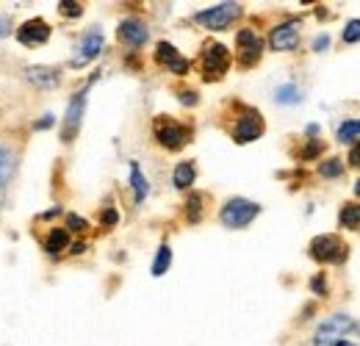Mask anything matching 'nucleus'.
<instances>
[{
	"instance_id": "obj_1",
	"label": "nucleus",
	"mask_w": 360,
	"mask_h": 346,
	"mask_svg": "<svg viewBox=\"0 0 360 346\" xmlns=\"http://www.w3.org/2000/svg\"><path fill=\"white\" fill-rule=\"evenodd\" d=\"M358 333V322L347 313H336L313 336V346H352V338Z\"/></svg>"
},
{
	"instance_id": "obj_2",
	"label": "nucleus",
	"mask_w": 360,
	"mask_h": 346,
	"mask_svg": "<svg viewBox=\"0 0 360 346\" xmlns=\"http://www.w3.org/2000/svg\"><path fill=\"white\" fill-rule=\"evenodd\" d=\"M258 213H261V206H258V203L244 200V197H233V200H227L224 208L219 210V219H222L224 227L241 230V227H247Z\"/></svg>"
},
{
	"instance_id": "obj_3",
	"label": "nucleus",
	"mask_w": 360,
	"mask_h": 346,
	"mask_svg": "<svg viewBox=\"0 0 360 346\" xmlns=\"http://www.w3.org/2000/svg\"><path fill=\"white\" fill-rule=\"evenodd\" d=\"M236 17H241V6L238 3H216L206 11L194 14V22L208 28V31H224Z\"/></svg>"
},
{
	"instance_id": "obj_4",
	"label": "nucleus",
	"mask_w": 360,
	"mask_h": 346,
	"mask_svg": "<svg viewBox=\"0 0 360 346\" xmlns=\"http://www.w3.org/2000/svg\"><path fill=\"white\" fill-rule=\"evenodd\" d=\"M310 258L319 264H338L347 258V244L338 236H316L310 241Z\"/></svg>"
},
{
	"instance_id": "obj_5",
	"label": "nucleus",
	"mask_w": 360,
	"mask_h": 346,
	"mask_svg": "<svg viewBox=\"0 0 360 346\" xmlns=\"http://www.w3.org/2000/svg\"><path fill=\"white\" fill-rule=\"evenodd\" d=\"M103 45H106V39H103V31H97V28H89V31L80 36V42H78V48H75V56L70 59V64H72V67H86L89 62H94V59L100 56Z\"/></svg>"
},
{
	"instance_id": "obj_6",
	"label": "nucleus",
	"mask_w": 360,
	"mask_h": 346,
	"mask_svg": "<svg viewBox=\"0 0 360 346\" xmlns=\"http://www.w3.org/2000/svg\"><path fill=\"white\" fill-rule=\"evenodd\" d=\"M86 94L89 89H80L67 106V114H64V125H62V141H72L80 131V122H83V111H86Z\"/></svg>"
},
{
	"instance_id": "obj_7",
	"label": "nucleus",
	"mask_w": 360,
	"mask_h": 346,
	"mask_svg": "<svg viewBox=\"0 0 360 346\" xmlns=\"http://www.w3.org/2000/svg\"><path fill=\"white\" fill-rule=\"evenodd\" d=\"M230 67V53L224 45H206L203 50V69H206V80H216L222 78Z\"/></svg>"
},
{
	"instance_id": "obj_8",
	"label": "nucleus",
	"mask_w": 360,
	"mask_h": 346,
	"mask_svg": "<svg viewBox=\"0 0 360 346\" xmlns=\"http://www.w3.org/2000/svg\"><path fill=\"white\" fill-rule=\"evenodd\" d=\"M236 45H238V62H241V67L258 64V59H261V53H264V42L255 36V31L241 28L238 36H236Z\"/></svg>"
},
{
	"instance_id": "obj_9",
	"label": "nucleus",
	"mask_w": 360,
	"mask_h": 346,
	"mask_svg": "<svg viewBox=\"0 0 360 346\" xmlns=\"http://www.w3.org/2000/svg\"><path fill=\"white\" fill-rule=\"evenodd\" d=\"M269 45H272V50H278V53L294 50V48L299 45V20H288L283 25H278V28L272 31V36H269Z\"/></svg>"
},
{
	"instance_id": "obj_10",
	"label": "nucleus",
	"mask_w": 360,
	"mask_h": 346,
	"mask_svg": "<svg viewBox=\"0 0 360 346\" xmlns=\"http://www.w3.org/2000/svg\"><path fill=\"white\" fill-rule=\"evenodd\" d=\"M17 39H20V45H25V48H36V45H45L48 39H50V25L45 22V20H28V22H22L20 28H17Z\"/></svg>"
},
{
	"instance_id": "obj_11",
	"label": "nucleus",
	"mask_w": 360,
	"mask_h": 346,
	"mask_svg": "<svg viewBox=\"0 0 360 346\" xmlns=\"http://www.w3.org/2000/svg\"><path fill=\"white\" fill-rule=\"evenodd\" d=\"M155 62H158L161 67H166L169 72H175V75H186V72L192 69V62L183 59V56L175 50V45H169V42H158V48H155Z\"/></svg>"
},
{
	"instance_id": "obj_12",
	"label": "nucleus",
	"mask_w": 360,
	"mask_h": 346,
	"mask_svg": "<svg viewBox=\"0 0 360 346\" xmlns=\"http://www.w3.org/2000/svg\"><path fill=\"white\" fill-rule=\"evenodd\" d=\"M155 138L161 141V147L166 150H180L189 141V128L178 125V122H158L155 125Z\"/></svg>"
},
{
	"instance_id": "obj_13",
	"label": "nucleus",
	"mask_w": 360,
	"mask_h": 346,
	"mask_svg": "<svg viewBox=\"0 0 360 346\" xmlns=\"http://www.w3.org/2000/svg\"><path fill=\"white\" fill-rule=\"evenodd\" d=\"M261 134H264V120H261V114H255V111L244 114V117L236 122V128H233V138H236L238 144H250V141L261 138Z\"/></svg>"
},
{
	"instance_id": "obj_14",
	"label": "nucleus",
	"mask_w": 360,
	"mask_h": 346,
	"mask_svg": "<svg viewBox=\"0 0 360 346\" xmlns=\"http://www.w3.org/2000/svg\"><path fill=\"white\" fill-rule=\"evenodd\" d=\"M117 34H120V39H122L125 45H131V48H142L144 42L150 39V31H147V25H144L142 20H136V17H128V20H122Z\"/></svg>"
},
{
	"instance_id": "obj_15",
	"label": "nucleus",
	"mask_w": 360,
	"mask_h": 346,
	"mask_svg": "<svg viewBox=\"0 0 360 346\" xmlns=\"http://www.w3.org/2000/svg\"><path fill=\"white\" fill-rule=\"evenodd\" d=\"M25 78L34 83V86H42V89H50L59 83V69L50 67H28L25 69Z\"/></svg>"
},
{
	"instance_id": "obj_16",
	"label": "nucleus",
	"mask_w": 360,
	"mask_h": 346,
	"mask_svg": "<svg viewBox=\"0 0 360 346\" xmlns=\"http://www.w3.org/2000/svg\"><path fill=\"white\" fill-rule=\"evenodd\" d=\"M194 164H189V161H183V164H178L175 166V172H172V183H175V189H189L192 183H194Z\"/></svg>"
},
{
	"instance_id": "obj_17",
	"label": "nucleus",
	"mask_w": 360,
	"mask_h": 346,
	"mask_svg": "<svg viewBox=\"0 0 360 346\" xmlns=\"http://www.w3.org/2000/svg\"><path fill=\"white\" fill-rule=\"evenodd\" d=\"M67 244H70V233L64 230V227H59V230H50L48 233V238H45V250L48 252H62V250H67Z\"/></svg>"
},
{
	"instance_id": "obj_18",
	"label": "nucleus",
	"mask_w": 360,
	"mask_h": 346,
	"mask_svg": "<svg viewBox=\"0 0 360 346\" xmlns=\"http://www.w3.org/2000/svg\"><path fill=\"white\" fill-rule=\"evenodd\" d=\"M275 100H278L280 106H296V103L302 100V92H299L296 83H283V86H278Z\"/></svg>"
},
{
	"instance_id": "obj_19",
	"label": "nucleus",
	"mask_w": 360,
	"mask_h": 346,
	"mask_svg": "<svg viewBox=\"0 0 360 346\" xmlns=\"http://www.w3.org/2000/svg\"><path fill=\"white\" fill-rule=\"evenodd\" d=\"M131 186H134V192H136V203H144L150 186H147V178L142 175V169H139L136 161H131Z\"/></svg>"
},
{
	"instance_id": "obj_20",
	"label": "nucleus",
	"mask_w": 360,
	"mask_h": 346,
	"mask_svg": "<svg viewBox=\"0 0 360 346\" xmlns=\"http://www.w3.org/2000/svg\"><path fill=\"white\" fill-rule=\"evenodd\" d=\"M169 266H172V250H169V244H161L158 247V255L152 261V277H164Z\"/></svg>"
},
{
	"instance_id": "obj_21",
	"label": "nucleus",
	"mask_w": 360,
	"mask_h": 346,
	"mask_svg": "<svg viewBox=\"0 0 360 346\" xmlns=\"http://www.w3.org/2000/svg\"><path fill=\"white\" fill-rule=\"evenodd\" d=\"M11 175H14V155L6 147H0V189L11 183Z\"/></svg>"
},
{
	"instance_id": "obj_22",
	"label": "nucleus",
	"mask_w": 360,
	"mask_h": 346,
	"mask_svg": "<svg viewBox=\"0 0 360 346\" xmlns=\"http://www.w3.org/2000/svg\"><path fill=\"white\" fill-rule=\"evenodd\" d=\"M338 141H344V144H360V120H347L338 128Z\"/></svg>"
},
{
	"instance_id": "obj_23",
	"label": "nucleus",
	"mask_w": 360,
	"mask_h": 346,
	"mask_svg": "<svg viewBox=\"0 0 360 346\" xmlns=\"http://www.w3.org/2000/svg\"><path fill=\"white\" fill-rule=\"evenodd\" d=\"M319 175H322V178H341V175H344V164H341L338 158L322 161V166H319Z\"/></svg>"
},
{
	"instance_id": "obj_24",
	"label": "nucleus",
	"mask_w": 360,
	"mask_h": 346,
	"mask_svg": "<svg viewBox=\"0 0 360 346\" xmlns=\"http://www.w3.org/2000/svg\"><path fill=\"white\" fill-rule=\"evenodd\" d=\"M341 227H360V206H347L338 216Z\"/></svg>"
},
{
	"instance_id": "obj_25",
	"label": "nucleus",
	"mask_w": 360,
	"mask_h": 346,
	"mask_svg": "<svg viewBox=\"0 0 360 346\" xmlns=\"http://www.w3.org/2000/svg\"><path fill=\"white\" fill-rule=\"evenodd\" d=\"M186 206H189V208H186L189 222H200V219H203V194H192Z\"/></svg>"
},
{
	"instance_id": "obj_26",
	"label": "nucleus",
	"mask_w": 360,
	"mask_h": 346,
	"mask_svg": "<svg viewBox=\"0 0 360 346\" xmlns=\"http://www.w3.org/2000/svg\"><path fill=\"white\" fill-rule=\"evenodd\" d=\"M344 42H347V45H355V42H360V20L347 22V28H344Z\"/></svg>"
},
{
	"instance_id": "obj_27",
	"label": "nucleus",
	"mask_w": 360,
	"mask_h": 346,
	"mask_svg": "<svg viewBox=\"0 0 360 346\" xmlns=\"http://www.w3.org/2000/svg\"><path fill=\"white\" fill-rule=\"evenodd\" d=\"M59 8H62V14H64V17H80V14H83L80 3H75V0H62V3H59Z\"/></svg>"
},
{
	"instance_id": "obj_28",
	"label": "nucleus",
	"mask_w": 360,
	"mask_h": 346,
	"mask_svg": "<svg viewBox=\"0 0 360 346\" xmlns=\"http://www.w3.org/2000/svg\"><path fill=\"white\" fill-rule=\"evenodd\" d=\"M319 152H322V144H319V141L313 138V141H310V144L305 147V152H302V158H305V161H313V158H316Z\"/></svg>"
},
{
	"instance_id": "obj_29",
	"label": "nucleus",
	"mask_w": 360,
	"mask_h": 346,
	"mask_svg": "<svg viewBox=\"0 0 360 346\" xmlns=\"http://www.w3.org/2000/svg\"><path fill=\"white\" fill-rule=\"evenodd\" d=\"M67 224H70L72 230H86V227H89V224H86V219H83V216H75V213L67 216Z\"/></svg>"
},
{
	"instance_id": "obj_30",
	"label": "nucleus",
	"mask_w": 360,
	"mask_h": 346,
	"mask_svg": "<svg viewBox=\"0 0 360 346\" xmlns=\"http://www.w3.org/2000/svg\"><path fill=\"white\" fill-rule=\"evenodd\" d=\"M327 48H330V36H327V34H324V36H319V39L313 42V50H319V53H322V50H327Z\"/></svg>"
},
{
	"instance_id": "obj_31",
	"label": "nucleus",
	"mask_w": 360,
	"mask_h": 346,
	"mask_svg": "<svg viewBox=\"0 0 360 346\" xmlns=\"http://www.w3.org/2000/svg\"><path fill=\"white\" fill-rule=\"evenodd\" d=\"M11 34V20L8 17H0V39Z\"/></svg>"
},
{
	"instance_id": "obj_32",
	"label": "nucleus",
	"mask_w": 360,
	"mask_h": 346,
	"mask_svg": "<svg viewBox=\"0 0 360 346\" xmlns=\"http://www.w3.org/2000/svg\"><path fill=\"white\" fill-rule=\"evenodd\" d=\"M310 285H313V291H316V294H322V296L327 294V288H324V280H322V277H313V282H310Z\"/></svg>"
},
{
	"instance_id": "obj_33",
	"label": "nucleus",
	"mask_w": 360,
	"mask_h": 346,
	"mask_svg": "<svg viewBox=\"0 0 360 346\" xmlns=\"http://www.w3.org/2000/svg\"><path fill=\"white\" fill-rule=\"evenodd\" d=\"M350 164L360 166V144H352V152H350Z\"/></svg>"
},
{
	"instance_id": "obj_34",
	"label": "nucleus",
	"mask_w": 360,
	"mask_h": 346,
	"mask_svg": "<svg viewBox=\"0 0 360 346\" xmlns=\"http://www.w3.org/2000/svg\"><path fill=\"white\" fill-rule=\"evenodd\" d=\"M103 222H106V224H117V210H106V213H103Z\"/></svg>"
},
{
	"instance_id": "obj_35",
	"label": "nucleus",
	"mask_w": 360,
	"mask_h": 346,
	"mask_svg": "<svg viewBox=\"0 0 360 346\" xmlns=\"http://www.w3.org/2000/svg\"><path fill=\"white\" fill-rule=\"evenodd\" d=\"M186 106H194L197 103V97H194V92H183V97H180Z\"/></svg>"
},
{
	"instance_id": "obj_36",
	"label": "nucleus",
	"mask_w": 360,
	"mask_h": 346,
	"mask_svg": "<svg viewBox=\"0 0 360 346\" xmlns=\"http://www.w3.org/2000/svg\"><path fill=\"white\" fill-rule=\"evenodd\" d=\"M355 194L360 197V180H358V186H355Z\"/></svg>"
}]
</instances>
